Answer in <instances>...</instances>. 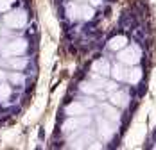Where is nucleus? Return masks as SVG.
<instances>
[{"instance_id": "1", "label": "nucleus", "mask_w": 156, "mask_h": 150, "mask_svg": "<svg viewBox=\"0 0 156 150\" xmlns=\"http://www.w3.org/2000/svg\"><path fill=\"white\" fill-rule=\"evenodd\" d=\"M142 57V50L138 48V45H129L124 46L122 50H119V61L124 63V64H129V66H135Z\"/></svg>"}, {"instance_id": "2", "label": "nucleus", "mask_w": 156, "mask_h": 150, "mask_svg": "<svg viewBox=\"0 0 156 150\" xmlns=\"http://www.w3.org/2000/svg\"><path fill=\"white\" fill-rule=\"evenodd\" d=\"M4 23L11 29H22L27 23V13L18 9V11H11L4 16Z\"/></svg>"}, {"instance_id": "3", "label": "nucleus", "mask_w": 156, "mask_h": 150, "mask_svg": "<svg viewBox=\"0 0 156 150\" xmlns=\"http://www.w3.org/2000/svg\"><path fill=\"white\" fill-rule=\"evenodd\" d=\"M90 123V116H70L68 120L63 123V131L65 132H72V131H77L79 127H86Z\"/></svg>"}, {"instance_id": "4", "label": "nucleus", "mask_w": 156, "mask_h": 150, "mask_svg": "<svg viewBox=\"0 0 156 150\" xmlns=\"http://www.w3.org/2000/svg\"><path fill=\"white\" fill-rule=\"evenodd\" d=\"M27 50V41L25 39H13L11 43L5 45V56H22Z\"/></svg>"}, {"instance_id": "5", "label": "nucleus", "mask_w": 156, "mask_h": 150, "mask_svg": "<svg viewBox=\"0 0 156 150\" xmlns=\"http://www.w3.org/2000/svg\"><path fill=\"white\" fill-rule=\"evenodd\" d=\"M65 114L68 116H81V114H86V104L83 102H72L65 107Z\"/></svg>"}, {"instance_id": "6", "label": "nucleus", "mask_w": 156, "mask_h": 150, "mask_svg": "<svg viewBox=\"0 0 156 150\" xmlns=\"http://www.w3.org/2000/svg\"><path fill=\"white\" fill-rule=\"evenodd\" d=\"M92 70L95 72V75H101V77H106L111 73V66H109V61L106 59H97L92 66Z\"/></svg>"}, {"instance_id": "7", "label": "nucleus", "mask_w": 156, "mask_h": 150, "mask_svg": "<svg viewBox=\"0 0 156 150\" xmlns=\"http://www.w3.org/2000/svg\"><path fill=\"white\" fill-rule=\"evenodd\" d=\"M109 100H111V104L119 105V107H127V104H129V95L124 93V91H113L111 97H109Z\"/></svg>"}, {"instance_id": "8", "label": "nucleus", "mask_w": 156, "mask_h": 150, "mask_svg": "<svg viewBox=\"0 0 156 150\" xmlns=\"http://www.w3.org/2000/svg\"><path fill=\"white\" fill-rule=\"evenodd\" d=\"M111 75H113L117 80H127V77H129V70L126 68L124 63H120V64H117V66L111 68Z\"/></svg>"}, {"instance_id": "9", "label": "nucleus", "mask_w": 156, "mask_h": 150, "mask_svg": "<svg viewBox=\"0 0 156 150\" xmlns=\"http://www.w3.org/2000/svg\"><path fill=\"white\" fill-rule=\"evenodd\" d=\"M124 46H127V38L126 36H115V38H111L108 43V48L109 50H122Z\"/></svg>"}, {"instance_id": "10", "label": "nucleus", "mask_w": 156, "mask_h": 150, "mask_svg": "<svg viewBox=\"0 0 156 150\" xmlns=\"http://www.w3.org/2000/svg\"><path fill=\"white\" fill-rule=\"evenodd\" d=\"M7 66H11L13 70H23L25 66H27V59H23V57H18V56H11L7 63H5Z\"/></svg>"}, {"instance_id": "11", "label": "nucleus", "mask_w": 156, "mask_h": 150, "mask_svg": "<svg viewBox=\"0 0 156 150\" xmlns=\"http://www.w3.org/2000/svg\"><path fill=\"white\" fill-rule=\"evenodd\" d=\"M99 132H101V136L104 138V139H109L111 138V134H113V131H111V125H109V120L106 118H102V120H99Z\"/></svg>"}, {"instance_id": "12", "label": "nucleus", "mask_w": 156, "mask_h": 150, "mask_svg": "<svg viewBox=\"0 0 156 150\" xmlns=\"http://www.w3.org/2000/svg\"><path fill=\"white\" fill-rule=\"evenodd\" d=\"M101 109H102V113H104V118H108V120H119V113H117L115 107H111V105H108V104H102Z\"/></svg>"}, {"instance_id": "13", "label": "nucleus", "mask_w": 156, "mask_h": 150, "mask_svg": "<svg viewBox=\"0 0 156 150\" xmlns=\"http://www.w3.org/2000/svg\"><path fill=\"white\" fill-rule=\"evenodd\" d=\"M127 80H129L131 84H138V82L142 80V68H131V70H129Z\"/></svg>"}, {"instance_id": "14", "label": "nucleus", "mask_w": 156, "mask_h": 150, "mask_svg": "<svg viewBox=\"0 0 156 150\" xmlns=\"http://www.w3.org/2000/svg\"><path fill=\"white\" fill-rule=\"evenodd\" d=\"M9 95H11V86H9V84H5V82H0V102L7 100V98H9Z\"/></svg>"}, {"instance_id": "15", "label": "nucleus", "mask_w": 156, "mask_h": 150, "mask_svg": "<svg viewBox=\"0 0 156 150\" xmlns=\"http://www.w3.org/2000/svg\"><path fill=\"white\" fill-rule=\"evenodd\" d=\"M7 79H9L11 84H22V82L25 80V77L20 73V72H13V73H9L7 75Z\"/></svg>"}, {"instance_id": "16", "label": "nucleus", "mask_w": 156, "mask_h": 150, "mask_svg": "<svg viewBox=\"0 0 156 150\" xmlns=\"http://www.w3.org/2000/svg\"><path fill=\"white\" fill-rule=\"evenodd\" d=\"M94 16V9L92 7H88V5H81V15L79 18H83V20H90Z\"/></svg>"}, {"instance_id": "17", "label": "nucleus", "mask_w": 156, "mask_h": 150, "mask_svg": "<svg viewBox=\"0 0 156 150\" xmlns=\"http://www.w3.org/2000/svg\"><path fill=\"white\" fill-rule=\"evenodd\" d=\"M90 139H92V132L84 131L83 138H79L77 141H76V145H74V147H84V143H90Z\"/></svg>"}, {"instance_id": "18", "label": "nucleus", "mask_w": 156, "mask_h": 150, "mask_svg": "<svg viewBox=\"0 0 156 150\" xmlns=\"http://www.w3.org/2000/svg\"><path fill=\"white\" fill-rule=\"evenodd\" d=\"M99 90V86H94L92 82H83L81 84V91H84V93H97Z\"/></svg>"}, {"instance_id": "19", "label": "nucleus", "mask_w": 156, "mask_h": 150, "mask_svg": "<svg viewBox=\"0 0 156 150\" xmlns=\"http://www.w3.org/2000/svg\"><path fill=\"white\" fill-rule=\"evenodd\" d=\"M15 4V0H0V13L9 11V7Z\"/></svg>"}, {"instance_id": "20", "label": "nucleus", "mask_w": 156, "mask_h": 150, "mask_svg": "<svg viewBox=\"0 0 156 150\" xmlns=\"http://www.w3.org/2000/svg\"><path fill=\"white\" fill-rule=\"evenodd\" d=\"M90 2H92V5H99L101 4V0H90Z\"/></svg>"}]
</instances>
